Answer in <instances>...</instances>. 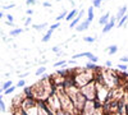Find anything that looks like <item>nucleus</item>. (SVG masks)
Returning <instances> with one entry per match:
<instances>
[{
    "instance_id": "30",
    "label": "nucleus",
    "mask_w": 128,
    "mask_h": 115,
    "mask_svg": "<svg viewBox=\"0 0 128 115\" xmlns=\"http://www.w3.org/2000/svg\"><path fill=\"white\" fill-rule=\"evenodd\" d=\"M103 1H105V0H94V1H92V7L94 8H100Z\"/></svg>"
},
{
    "instance_id": "42",
    "label": "nucleus",
    "mask_w": 128,
    "mask_h": 115,
    "mask_svg": "<svg viewBox=\"0 0 128 115\" xmlns=\"http://www.w3.org/2000/svg\"><path fill=\"white\" fill-rule=\"evenodd\" d=\"M3 92H4V90H3V88H1V87H0V95H1V93H3Z\"/></svg>"
},
{
    "instance_id": "9",
    "label": "nucleus",
    "mask_w": 128,
    "mask_h": 115,
    "mask_svg": "<svg viewBox=\"0 0 128 115\" xmlns=\"http://www.w3.org/2000/svg\"><path fill=\"white\" fill-rule=\"evenodd\" d=\"M83 14H85V10H83V9H81V10H80V13L76 15V18L71 22L69 27H71V28H74L77 24H80L81 22H82V17H83Z\"/></svg>"
},
{
    "instance_id": "37",
    "label": "nucleus",
    "mask_w": 128,
    "mask_h": 115,
    "mask_svg": "<svg viewBox=\"0 0 128 115\" xmlns=\"http://www.w3.org/2000/svg\"><path fill=\"white\" fill-rule=\"evenodd\" d=\"M51 50H53V52H55V54H58V52H59V50H60V47H59V46H54V47L51 49Z\"/></svg>"
},
{
    "instance_id": "3",
    "label": "nucleus",
    "mask_w": 128,
    "mask_h": 115,
    "mask_svg": "<svg viewBox=\"0 0 128 115\" xmlns=\"http://www.w3.org/2000/svg\"><path fill=\"white\" fill-rule=\"evenodd\" d=\"M64 90H65L67 95L69 96V99L72 100V102H73V105H74L76 110L81 113V110L83 109V106H85V102L87 101L85 99V96L82 95L81 90L77 86H71L68 88H64Z\"/></svg>"
},
{
    "instance_id": "40",
    "label": "nucleus",
    "mask_w": 128,
    "mask_h": 115,
    "mask_svg": "<svg viewBox=\"0 0 128 115\" xmlns=\"http://www.w3.org/2000/svg\"><path fill=\"white\" fill-rule=\"evenodd\" d=\"M105 65H106V67H108V68H110V67H112V65H113V64H112V61H109V60H108V61H106V63H105Z\"/></svg>"
},
{
    "instance_id": "5",
    "label": "nucleus",
    "mask_w": 128,
    "mask_h": 115,
    "mask_svg": "<svg viewBox=\"0 0 128 115\" xmlns=\"http://www.w3.org/2000/svg\"><path fill=\"white\" fill-rule=\"evenodd\" d=\"M109 92H110V90H109L105 85L96 82V99H95L96 101H99L101 105H104L105 102H108Z\"/></svg>"
},
{
    "instance_id": "24",
    "label": "nucleus",
    "mask_w": 128,
    "mask_h": 115,
    "mask_svg": "<svg viewBox=\"0 0 128 115\" xmlns=\"http://www.w3.org/2000/svg\"><path fill=\"white\" fill-rule=\"evenodd\" d=\"M35 29H37V31H41L42 28H46L48 27V23H41V24H33L32 26Z\"/></svg>"
},
{
    "instance_id": "14",
    "label": "nucleus",
    "mask_w": 128,
    "mask_h": 115,
    "mask_svg": "<svg viewBox=\"0 0 128 115\" xmlns=\"http://www.w3.org/2000/svg\"><path fill=\"white\" fill-rule=\"evenodd\" d=\"M77 14H78V9H74V8H73V9H72V10L67 14L65 21H67V22H72L73 19L76 18V15H77Z\"/></svg>"
},
{
    "instance_id": "43",
    "label": "nucleus",
    "mask_w": 128,
    "mask_h": 115,
    "mask_svg": "<svg viewBox=\"0 0 128 115\" xmlns=\"http://www.w3.org/2000/svg\"><path fill=\"white\" fill-rule=\"evenodd\" d=\"M3 15H4V14H3V12H0V18H3Z\"/></svg>"
},
{
    "instance_id": "25",
    "label": "nucleus",
    "mask_w": 128,
    "mask_h": 115,
    "mask_svg": "<svg viewBox=\"0 0 128 115\" xmlns=\"http://www.w3.org/2000/svg\"><path fill=\"white\" fill-rule=\"evenodd\" d=\"M87 19H88L90 22L94 21V7L88 8V17H87Z\"/></svg>"
},
{
    "instance_id": "28",
    "label": "nucleus",
    "mask_w": 128,
    "mask_h": 115,
    "mask_svg": "<svg viewBox=\"0 0 128 115\" xmlns=\"http://www.w3.org/2000/svg\"><path fill=\"white\" fill-rule=\"evenodd\" d=\"M67 14H68V12H67V10H63V12L60 13V14H59V15L56 17V22H59L60 19H63V18H65Z\"/></svg>"
},
{
    "instance_id": "21",
    "label": "nucleus",
    "mask_w": 128,
    "mask_h": 115,
    "mask_svg": "<svg viewBox=\"0 0 128 115\" xmlns=\"http://www.w3.org/2000/svg\"><path fill=\"white\" fill-rule=\"evenodd\" d=\"M45 72H46V67H44V65H42V67H39L37 68V70H36L35 74H36V76H42Z\"/></svg>"
},
{
    "instance_id": "4",
    "label": "nucleus",
    "mask_w": 128,
    "mask_h": 115,
    "mask_svg": "<svg viewBox=\"0 0 128 115\" xmlns=\"http://www.w3.org/2000/svg\"><path fill=\"white\" fill-rule=\"evenodd\" d=\"M55 92H56V95L59 97V100H60V105H62V110L63 111H65L68 114H71V115H78L81 114L80 111H77L76 108H74V105H73L72 102V100L69 99V96L67 95V92L62 87V88H55Z\"/></svg>"
},
{
    "instance_id": "19",
    "label": "nucleus",
    "mask_w": 128,
    "mask_h": 115,
    "mask_svg": "<svg viewBox=\"0 0 128 115\" xmlns=\"http://www.w3.org/2000/svg\"><path fill=\"white\" fill-rule=\"evenodd\" d=\"M68 63L67 60H58V61H55L54 63V68H60V67H64Z\"/></svg>"
},
{
    "instance_id": "11",
    "label": "nucleus",
    "mask_w": 128,
    "mask_h": 115,
    "mask_svg": "<svg viewBox=\"0 0 128 115\" xmlns=\"http://www.w3.org/2000/svg\"><path fill=\"white\" fill-rule=\"evenodd\" d=\"M127 5H123V7H120L119 8V10H118V13H117V15H115V18H117V22L119 21V19H122L123 17H124L126 14H127Z\"/></svg>"
},
{
    "instance_id": "7",
    "label": "nucleus",
    "mask_w": 128,
    "mask_h": 115,
    "mask_svg": "<svg viewBox=\"0 0 128 115\" xmlns=\"http://www.w3.org/2000/svg\"><path fill=\"white\" fill-rule=\"evenodd\" d=\"M80 90L86 100H95L96 99V82L95 81H91L86 86L81 87Z\"/></svg>"
},
{
    "instance_id": "26",
    "label": "nucleus",
    "mask_w": 128,
    "mask_h": 115,
    "mask_svg": "<svg viewBox=\"0 0 128 115\" xmlns=\"http://www.w3.org/2000/svg\"><path fill=\"white\" fill-rule=\"evenodd\" d=\"M118 69L120 70V72H126V70L128 69V65L127 64H123V63H119L118 64V67H117Z\"/></svg>"
},
{
    "instance_id": "16",
    "label": "nucleus",
    "mask_w": 128,
    "mask_h": 115,
    "mask_svg": "<svg viewBox=\"0 0 128 115\" xmlns=\"http://www.w3.org/2000/svg\"><path fill=\"white\" fill-rule=\"evenodd\" d=\"M127 22H128V13H127L124 17H123L122 19H119V21L117 22V26H118V27H123V26H126Z\"/></svg>"
},
{
    "instance_id": "35",
    "label": "nucleus",
    "mask_w": 128,
    "mask_h": 115,
    "mask_svg": "<svg viewBox=\"0 0 128 115\" xmlns=\"http://www.w3.org/2000/svg\"><path fill=\"white\" fill-rule=\"evenodd\" d=\"M7 18H8V22H10V23H14V18H13L12 14H7Z\"/></svg>"
},
{
    "instance_id": "39",
    "label": "nucleus",
    "mask_w": 128,
    "mask_h": 115,
    "mask_svg": "<svg viewBox=\"0 0 128 115\" xmlns=\"http://www.w3.org/2000/svg\"><path fill=\"white\" fill-rule=\"evenodd\" d=\"M13 7H14V4H9V5H5V7H4L3 9H10V8H13Z\"/></svg>"
},
{
    "instance_id": "44",
    "label": "nucleus",
    "mask_w": 128,
    "mask_h": 115,
    "mask_svg": "<svg viewBox=\"0 0 128 115\" xmlns=\"http://www.w3.org/2000/svg\"><path fill=\"white\" fill-rule=\"evenodd\" d=\"M56 1H60V0H56Z\"/></svg>"
},
{
    "instance_id": "12",
    "label": "nucleus",
    "mask_w": 128,
    "mask_h": 115,
    "mask_svg": "<svg viewBox=\"0 0 128 115\" xmlns=\"http://www.w3.org/2000/svg\"><path fill=\"white\" fill-rule=\"evenodd\" d=\"M110 17H112V15H110V13H109V12H108V13H105V14H103L101 17H100V19H99V24H100V26H103V27H104V26H105V24H106L108 22H109V19H110Z\"/></svg>"
},
{
    "instance_id": "15",
    "label": "nucleus",
    "mask_w": 128,
    "mask_h": 115,
    "mask_svg": "<svg viewBox=\"0 0 128 115\" xmlns=\"http://www.w3.org/2000/svg\"><path fill=\"white\" fill-rule=\"evenodd\" d=\"M53 32H54V31L49 28V29H48V32L44 35V37H42V40H41V41H42V42H48V41H50V38H51Z\"/></svg>"
},
{
    "instance_id": "32",
    "label": "nucleus",
    "mask_w": 128,
    "mask_h": 115,
    "mask_svg": "<svg viewBox=\"0 0 128 115\" xmlns=\"http://www.w3.org/2000/svg\"><path fill=\"white\" fill-rule=\"evenodd\" d=\"M59 27H60V22H55V23H54V24H51V26H50V29H56V28H59Z\"/></svg>"
},
{
    "instance_id": "18",
    "label": "nucleus",
    "mask_w": 128,
    "mask_h": 115,
    "mask_svg": "<svg viewBox=\"0 0 128 115\" xmlns=\"http://www.w3.org/2000/svg\"><path fill=\"white\" fill-rule=\"evenodd\" d=\"M85 68H86V69H88V70H94V72H95V70L99 68V65H96L95 63H91V61H90V63L86 64V67H85Z\"/></svg>"
},
{
    "instance_id": "8",
    "label": "nucleus",
    "mask_w": 128,
    "mask_h": 115,
    "mask_svg": "<svg viewBox=\"0 0 128 115\" xmlns=\"http://www.w3.org/2000/svg\"><path fill=\"white\" fill-rule=\"evenodd\" d=\"M117 26V18H115V15H113V17H110V19H109V22L106 24L103 27V33L105 35V33H108L109 31H112L114 27Z\"/></svg>"
},
{
    "instance_id": "29",
    "label": "nucleus",
    "mask_w": 128,
    "mask_h": 115,
    "mask_svg": "<svg viewBox=\"0 0 128 115\" xmlns=\"http://www.w3.org/2000/svg\"><path fill=\"white\" fill-rule=\"evenodd\" d=\"M10 86H13V82H12V81H7V82H4V83H3V86H1V88H3V90H4V91H5V90H7V88H9V87H10Z\"/></svg>"
},
{
    "instance_id": "2",
    "label": "nucleus",
    "mask_w": 128,
    "mask_h": 115,
    "mask_svg": "<svg viewBox=\"0 0 128 115\" xmlns=\"http://www.w3.org/2000/svg\"><path fill=\"white\" fill-rule=\"evenodd\" d=\"M73 74H74V86L78 88L86 86L87 83L95 79V72L94 70H88L86 68H74L72 69Z\"/></svg>"
},
{
    "instance_id": "33",
    "label": "nucleus",
    "mask_w": 128,
    "mask_h": 115,
    "mask_svg": "<svg viewBox=\"0 0 128 115\" xmlns=\"http://www.w3.org/2000/svg\"><path fill=\"white\" fill-rule=\"evenodd\" d=\"M120 63H123V64H126V63H128V55H126V56H122L120 58Z\"/></svg>"
},
{
    "instance_id": "6",
    "label": "nucleus",
    "mask_w": 128,
    "mask_h": 115,
    "mask_svg": "<svg viewBox=\"0 0 128 115\" xmlns=\"http://www.w3.org/2000/svg\"><path fill=\"white\" fill-rule=\"evenodd\" d=\"M45 104H46L48 109L50 110V113L53 114H56L58 111H60L62 110V105H60V100H59V97L56 95V92H54L49 96V99L45 101Z\"/></svg>"
},
{
    "instance_id": "22",
    "label": "nucleus",
    "mask_w": 128,
    "mask_h": 115,
    "mask_svg": "<svg viewBox=\"0 0 128 115\" xmlns=\"http://www.w3.org/2000/svg\"><path fill=\"white\" fill-rule=\"evenodd\" d=\"M16 88H17V87H16L14 85H13V86H10V87H9V88H7V90H5V91H4V92H3V93H4V95H10V93H13V92H14V91H16Z\"/></svg>"
},
{
    "instance_id": "27",
    "label": "nucleus",
    "mask_w": 128,
    "mask_h": 115,
    "mask_svg": "<svg viewBox=\"0 0 128 115\" xmlns=\"http://www.w3.org/2000/svg\"><path fill=\"white\" fill-rule=\"evenodd\" d=\"M83 41L85 42H88V43H94L95 42V37H92V36H85L83 37Z\"/></svg>"
},
{
    "instance_id": "13",
    "label": "nucleus",
    "mask_w": 128,
    "mask_h": 115,
    "mask_svg": "<svg viewBox=\"0 0 128 115\" xmlns=\"http://www.w3.org/2000/svg\"><path fill=\"white\" fill-rule=\"evenodd\" d=\"M92 56H94V54H92V52H90V51H85V52H80V54L73 55V58H72V59H80V58H87V59L90 60Z\"/></svg>"
},
{
    "instance_id": "17",
    "label": "nucleus",
    "mask_w": 128,
    "mask_h": 115,
    "mask_svg": "<svg viewBox=\"0 0 128 115\" xmlns=\"http://www.w3.org/2000/svg\"><path fill=\"white\" fill-rule=\"evenodd\" d=\"M106 51L109 52V55H114V54H117V51H118V46L117 45H110L106 49Z\"/></svg>"
},
{
    "instance_id": "31",
    "label": "nucleus",
    "mask_w": 128,
    "mask_h": 115,
    "mask_svg": "<svg viewBox=\"0 0 128 115\" xmlns=\"http://www.w3.org/2000/svg\"><path fill=\"white\" fill-rule=\"evenodd\" d=\"M16 87H21V88L26 87V81H23V79H21V81H18V83H17V86H16Z\"/></svg>"
},
{
    "instance_id": "36",
    "label": "nucleus",
    "mask_w": 128,
    "mask_h": 115,
    "mask_svg": "<svg viewBox=\"0 0 128 115\" xmlns=\"http://www.w3.org/2000/svg\"><path fill=\"white\" fill-rule=\"evenodd\" d=\"M31 22H32V18H31V17H28V18H27V19H26V22H24L26 27H28V26L31 24Z\"/></svg>"
},
{
    "instance_id": "1",
    "label": "nucleus",
    "mask_w": 128,
    "mask_h": 115,
    "mask_svg": "<svg viewBox=\"0 0 128 115\" xmlns=\"http://www.w3.org/2000/svg\"><path fill=\"white\" fill-rule=\"evenodd\" d=\"M31 91H32V96L33 99L37 101H46L49 99V96L55 92V88H54L51 81L49 78V74L44 73L42 77H41L40 81H37L35 85L31 86Z\"/></svg>"
},
{
    "instance_id": "34",
    "label": "nucleus",
    "mask_w": 128,
    "mask_h": 115,
    "mask_svg": "<svg viewBox=\"0 0 128 115\" xmlns=\"http://www.w3.org/2000/svg\"><path fill=\"white\" fill-rule=\"evenodd\" d=\"M27 5H35V4H37V0H26Z\"/></svg>"
},
{
    "instance_id": "20",
    "label": "nucleus",
    "mask_w": 128,
    "mask_h": 115,
    "mask_svg": "<svg viewBox=\"0 0 128 115\" xmlns=\"http://www.w3.org/2000/svg\"><path fill=\"white\" fill-rule=\"evenodd\" d=\"M22 32H23V29H22V28H14V29L10 31V36H13V37L18 36V35H21Z\"/></svg>"
},
{
    "instance_id": "38",
    "label": "nucleus",
    "mask_w": 128,
    "mask_h": 115,
    "mask_svg": "<svg viewBox=\"0 0 128 115\" xmlns=\"http://www.w3.org/2000/svg\"><path fill=\"white\" fill-rule=\"evenodd\" d=\"M42 5H44L45 8H49V7H51V3H49V1H44V3H42Z\"/></svg>"
},
{
    "instance_id": "23",
    "label": "nucleus",
    "mask_w": 128,
    "mask_h": 115,
    "mask_svg": "<svg viewBox=\"0 0 128 115\" xmlns=\"http://www.w3.org/2000/svg\"><path fill=\"white\" fill-rule=\"evenodd\" d=\"M0 111H1V113H5L7 111L5 104H4V101H3V95H0Z\"/></svg>"
},
{
    "instance_id": "41",
    "label": "nucleus",
    "mask_w": 128,
    "mask_h": 115,
    "mask_svg": "<svg viewBox=\"0 0 128 115\" xmlns=\"http://www.w3.org/2000/svg\"><path fill=\"white\" fill-rule=\"evenodd\" d=\"M27 14L32 15V14H33V10H32V9H27Z\"/></svg>"
},
{
    "instance_id": "10",
    "label": "nucleus",
    "mask_w": 128,
    "mask_h": 115,
    "mask_svg": "<svg viewBox=\"0 0 128 115\" xmlns=\"http://www.w3.org/2000/svg\"><path fill=\"white\" fill-rule=\"evenodd\" d=\"M90 24H91V22H90L88 19H85L83 22H81L80 24H77L74 28H76L77 31H78V32H82V31H86V29H88Z\"/></svg>"
}]
</instances>
